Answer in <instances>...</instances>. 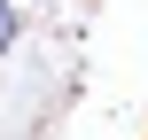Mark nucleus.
Segmentation results:
<instances>
[{
  "mask_svg": "<svg viewBox=\"0 0 148 140\" xmlns=\"http://www.w3.org/2000/svg\"><path fill=\"white\" fill-rule=\"evenodd\" d=\"M8 39H16V8L0 0V47H8Z\"/></svg>",
  "mask_w": 148,
  "mask_h": 140,
  "instance_id": "nucleus-1",
  "label": "nucleus"
}]
</instances>
